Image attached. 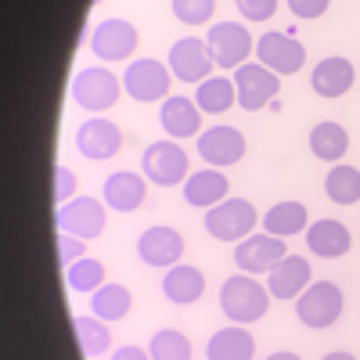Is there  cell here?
<instances>
[{
	"mask_svg": "<svg viewBox=\"0 0 360 360\" xmlns=\"http://www.w3.org/2000/svg\"><path fill=\"white\" fill-rule=\"evenodd\" d=\"M119 94H123V83H119L115 72L105 69V65H86L72 79V101L83 112H94V115L98 112H108L119 101Z\"/></svg>",
	"mask_w": 360,
	"mask_h": 360,
	"instance_id": "3957f363",
	"label": "cell"
},
{
	"mask_svg": "<svg viewBox=\"0 0 360 360\" xmlns=\"http://www.w3.org/2000/svg\"><path fill=\"white\" fill-rule=\"evenodd\" d=\"M205 47L213 54L217 69H242L252 54V33L242 22H217L205 33Z\"/></svg>",
	"mask_w": 360,
	"mask_h": 360,
	"instance_id": "ba28073f",
	"label": "cell"
},
{
	"mask_svg": "<svg viewBox=\"0 0 360 360\" xmlns=\"http://www.w3.org/2000/svg\"><path fill=\"white\" fill-rule=\"evenodd\" d=\"M112 360H152V353L141 349V346H119V349L112 353Z\"/></svg>",
	"mask_w": 360,
	"mask_h": 360,
	"instance_id": "74e56055",
	"label": "cell"
},
{
	"mask_svg": "<svg viewBox=\"0 0 360 360\" xmlns=\"http://www.w3.org/2000/svg\"><path fill=\"white\" fill-rule=\"evenodd\" d=\"M184 202L188 205H195V209H213V205H220L224 198H231L227 191H231V180L224 176V169H195L184 184Z\"/></svg>",
	"mask_w": 360,
	"mask_h": 360,
	"instance_id": "44dd1931",
	"label": "cell"
},
{
	"mask_svg": "<svg viewBox=\"0 0 360 360\" xmlns=\"http://www.w3.org/2000/svg\"><path fill=\"white\" fill-rule=\"evenodd\" d=\"M307 245L321 259H339L353 249V238H349V227L339 220H314L307 227Z\"/></svg>",
	"mask_w": 360,
	"mask_h": 360,
	"instance_id": "603a6c76",
	"label": "cell"
},
{
	"mask_svg": "<svg viewBox=\"0 0 360 360\" xmlns=\"http://www.w3.org/2000/svg\"><path fill=\"white\" fill-rule=\"evenodd\" d=\"M256 353V339L245 324H227L220 332L209 335L205 356L209 360H252Z\"/></svg>",
	"mask_w": 360,
	"mask_h": 360,
	"instance_id": "cb8c5ba5",
	"label": "cell"
},
{
	"mask_svg": "<svg viewBox=\"0 0 360 360\" xmlns=\"http://www.w3.org/2000/svg\"><path fill=\"white\" fill-rule=\"evenodd\" d=\"M76 191V173L69 166H54V202L58 205H65Z\"/></svg>",
	"mask_w": 360,
	"mask_h": 360,
	"instance_id": "d590c367",
	"label": "cell"
},
{
	"mask_svg": "<svg viewBox=\"0 0 360 360\" xmlns=\"http://www.w3.org/2000/svg\"><path fill=\"white\" fill-rule=\"evenodd\" d=\"M169 83H173V72H169V65L159 62V58H134L123 72V90L141 105L166 101Z\"/></svg>",
	"mask_w": 360,
	"mask_h": 360,
	"instance_id": "52a82bcc",
	"label": "cell"
},
{
	"mask_svg": "<svg viewBox=\"0 0 360 360\" xmlns=\"http://www.w3.org/2000/svg\"><path fill=\"white\" fill-rule=\"evenodd\" d=\"M256 62L278 76H295L307 65V47L292 33H263L256 40Z\"/></svg>",
	"mask_w": 360,
	"mask_h": 360,
	"instance_id": "7c38bea8",
	"label": "cell"
},
{
	"mask_svg": "<svg viewBox=\"0 0 360 360\" xmlns=\"http://www.w3.org/2000/svg\"><path fill=\"white\" fill-rule=\"evenodd\" d=\"M310 152L321 159V162H339L346 152H349V134L342 123H335V119H324V123H317L310 130Z\"/></svg>",
	"mask_w": 360,
	"mask_h": 360,
	"instance_id": "484cf974",
	"label": "cell"
},
{
	"mask_svg": "<svg viewBox=\"0 0 360 360\" xmlns=\"http://www.w3.org/2000/svg\"><path fill=\"white\" fill-rule=\"evenodd\" d=\"M234 8L242 11L245 22H266V18H274L278 0H234Z\"/></svg>",
	"mask_w": 360,
	"mask_h": 360,
	"instance_id": "836d02e7",
	"label": "cell"
},
{
	"mask_svg": "<svg viewBox=\"0 0 360 360\" xmlns=\"http://www.w3.org/2000/svg\"><path fill=\"white\" fill-rule=\"evenodd\" d=\"M310 274H314L310 259L288 252V256L266 274V288H270V295H274V299H299V295L314 285Z\"/></svg>",
	"mask_w": 360,
	"mask_h": 360,
	"instance_id": "ac0fdd59",
	"label": "cell"
},
{
	"mask_svg": "<svg viewBox=\"0 0 360 360\" xmlns=\"http://www.w3.org/2000/svg\"><path fill=\"white\" fill-rule=\"evenodd\" d=\"M263 227H266V234L285 238V242H288V238H295V234H307L310 213H307L303 202H278L274 209H266Z\"/></svg>",
	"mask_w": 360,
	"mask_h": 360,
	"instance_id": "d4e9b609",
	"label": "cell"
},
{
	"mask_svg": "<svg viewBox=\"0 0 360 360\" xmlns=\"http://www.w3.org/2000/svg\"><path fill=\"white\" fill-rule=\"evenodd\" d=\"M159 123L169 134V141H188L202 134V108L191 98H166L159 108Z\"/></svg>",
	"mask_w": 360,
	"mask_h": 360,
	"instance_id": "d6986e66",
	"label": "cell"
},
{
	"mask_svg": "<svg viewBox=\"0 0 360 360\" xmlns=\"http://www.w3.org/2000/svg\"><path fill=\"white\" fill-rule=\"evenodd\" d=\"M342 307H346V295L335 281H314L295 299V317L307 328H332L342 317Z\"/></svg>",
	"mask_w": 360,
	"mask_h": 360,
	"instance_id": "277c9868",
	"label": "cell"
},
{
	"mask_svg": "<svg viewBox=\"0 0 360 360\" xmlns=\"http://www.w3.org/2000/svg\"><path fill=\"white\" fill-rule=\"evenodd\" d=\"M173 18L184 25H205L217 11V0H169Z\"/></svg>",
	"mask_w": 360,
	"mask_h": 360,
	"instance_id": "d6a6232c",
	"label": "cell"
},
{
	"mask_svg": "<svg viewBox=\"0 0 360 360\" xmlns=\"http://www.w3.org/2000/svg\"><path fill=\"white\" fill-rule=\"evenodd\" d=\"M72 332H76V342H79V353L83 356H101L108 353L112 346V332H108V324L94 314H83L72 321Z\"/></svg>",
	"mask_w": 360,
	"mask_h": 360,
	"instance_id": "f546056e",
	"label": "cell"
},
{
	"mask_svg": "<svg viewBox=\"0 0 360 360\" xmlns=\"http://www.w3.org/2000/svg\"><path fill=\"white\" fill-rule=\"evenodd\" d=\"M256 209L245 198H224L220 205L205 209V231L217 242H242L256 231Z\"/></svg>",
	"mask_w": 360,
	"mask_h": 360,
	"instance_id": "5b68a950",
	"label": "cell"
},
{
	"mask_svg": "<svg viewBox=\"0 0 360 360\" xmlns=\"http://www.w3.org/2000/svg\"><path fill=\"white\" fill-rule=\"evenodd\" d=\"M137 44H141V33L127 18H105L94 33H90V51H94L98 62H108V65L134 62Z\"/></svg>",
	"mask_w": 360,
	"mask_h": 360,
	"instance_id": "8992f818",
	"label": "cell"
},
{
	"mask_svg": "<svg viewBox=\"0 0 360 360\" xmlns=\"http://www.w3.org/2000/svg\"><path fill=\"white\" fill-rule=\"evenodd\" d=\"M65 281H69L72 292L94 295V292L105 285V263L94 259V256H83V259H76L72 266H65Z\"/></svg>",
	"mask_w": 360,
	"mask_h": 360,
	"instance_id": "4dcf8cb0",
	"label": "cell"
},
{
	"mask_svg": "<svg viewBox=\"0 0 360 360\" xmlns=\"http://www.w3.org/2000/svg\"><path fill=\"white\" fill-rule=\"evenodd\" d=\"M148 353H152V360H191V339L176 328H162L148 342Z\"/></svg>",
	"mask_w": 360,
	"mask_h": 360,
	"instance_id": "1f68e13d",
	"label": "cell"
},
{
	"mask_svg": "<svg viewBox=\"0 0 360 360\" xmlns=\"http://www.w3.org/2000/svg\"><path fill=\"white\" fill-rule=\"evenodd\" d=\"M213 69H217V62H213V54H209L205 40L184 37V40H176V44L169 47V72H173L176 79L202 83V79L213 76Z\"/></svg>",
	"mask_w": 360,
	"mask_h": 360,
	"instance_id": "5bb4252c",
	"label": "cell"
},
{
	"mask_svg": "<svg viewBox=\"0 0 360 360\" xmlns=\"http://www.w3.org/2000/svg\"><path fill=\"white\" fill-rule=\"evenodd\" d=\"M324 191L335 205H356L360 202V169L346 166V162H335L324 176Z\"/></svg>",
	"mask_w": 360,
	"mask_h": 360,
	"instance_id": "f1b7e54d",
	"label": "cell"
},
{
	"mask_svg": "<svg viewBox=\"0 0 360 360\" xmlns=\"http://www.w3.org/2000/svg\"><path fill=\"white\" fill-rule=\"evenodd\" d=\"M288 8H292L295 18L310 22V18H321L328 8H332V0H288Z\"/></svg>",
	"mask_w": 360,
	"mask_h": 360,
	"instance_id": "8d00e7d4",
	"label": "cell"
},
{
	"mask_svg": "<svg viewBox=\"0 0 360 360\" xmlns=\"http://www.w3.org/2000/svg\"><path fill=\"white\" fill-rule=\"evenodd\" d=\"M270 288L259 285L252 274H231L224 285H220V310L231 324H256L266 317L270 310Z\"/></svg>",
	"mask_w": 360,
	"mask_h": 360,
	"instance_id": "6da1fadb",
	"label": "cell"
},
{
	"mask_svg": "<svg viewBox=\"0 0 360 360\" xmlns=\"http://www.w3.org/2000/svg\"><path fill=\"white\" fill-rule=\"evenodd\" d=\"M195 105L202 108V115H224L238 105V90H234V79L227 76H209L198 83L195 90Z\"/></svg>",
	"mask_w": 360,
	"mask_h": 360,
	"instance_id": "4316f807",
	"label": "cell"
},
{
	"mask_svg": "<svg viewBox=\"0 0 360 360\" xmlns=\"http://www.w3.org/2000/svg\"><path fill=\"white\" fill-rule=\"evenodd\" d=\"M288 256V245H285V238H274V234H249V238H242L238 242V249H234V266L242 270V274H252V278H259V274H270L281 259Z\"/></svg>",
	"mask_w": 360,
	"mask_h": 360,
	"instance_id": "30bf717a",
	"label": "cell"
},
{
	"mask_svg": "<svg viewBox=\"0 0 360 360\" xmlns=\"http://www.w3.org/2000/svg\"><path fill=\"white\" fill-rule=\"evenodd\" d=\"M310 83H314V90L321 98H342V94H349L353 83H356V69H353L349 58L332 54V58H324V62L314 65Z\"/></svg>",
	"mask_w": 360,
	"mask_h": 360,
	"instance_id": "ffe728a7",
	"label": "cell"
},
{
	"mask_svg": "<svg viewBox=\"0 0 360 360\" xmlns=\"http://www.w3.org/2000/svg\"><path fill=\"white\" fill-rule=\"evenodd\" d=\"M137 256L148 266H176L180 256H184V238H180L176 227L155 224L137 238Z\"/></svg>",
	"mask_w": 360,
	"mask_h": 360,
	"instance_id": "2e32d148",
	"label": "cell"
},
{
	"mask_svg": "<svg viewBox=\"0 0 360 360\" xmlns=\"http://www.w3.org/2000/svg\"><path fill=\"white\" fill-rule=\"evenodd\" d=\"M162 295L176 307H191L205 295V274L195 266V263H176L166 270L162 278Z\"/></svg>",
	"mask_w": 360,
	"mask_h": 360,
	"instance_id": "7402d4cb",
	"label": "cell"
},
{
	"mask_svg": "<svg viewBox=\"0 0 360 360\" xmlns=\"http://www.w3.org/2000/svg\"><path fill=\"white\" fill-rule=\"evenodd\" d=\"M130 307H134V295H130V288H127V285H115V281L101 285L94 295H90V314L101 317L105 324H112V321H123V317L130 314Z\"/></svg>",
	"mask_w": 360,
	"mask_h": 360,
	"instance_id": "83f0119b",
	"label": "cell"
},
{
	"mask_svg": "<svg viewBox=\"0 0 360 360\" xmlns=\"http://www.w3.org/2000/svg\"><path fill=\"white\" fill-rule=\"evenodd\" d=\"M234 90H238V105L245 112H259L270 108L278 101V90H281V76L270 72L266 65H252L245 62L242 69H234Z\"/></svg>",
	"mask_w": 360,
	"mask_h": 360,
	"instance_id": "9c48e42d",
	"label": "cell"
},
{
	"mask_svg": "<svg viewBox=\"0 0 360 360\" xmlns=\"http://www.w3.org/2000/svg\"><path fill=\"white\" fill-rule=\"evenodd\" d=\"M58 252H62V266H72L76 259L86 256V242H83V238L65 234V231H58Z\"/></svg>",
	"mask_w": 360,
	"mask_h": 360,
	"instance_id": "e575fe53",
	"label": "cell"
},
{
	"mask_svg": "<svg viewBox=\"0 0 360 360\" xmlns=\"http://www.w3.org/2000/svg\"><path fill=\"white\" fill-rule=\"evenodd\" d=\"M54 224H58V231H65V234H72V238H83V242H90V238H98V234L105 231V202L90 198V195L69 198L65 205H58Z\"/></svg>",
	"mask_w": 360,
	"mask_h": 360,
	"instance_id": "8fae6325",
	"label": "cell"
},
{
	"mask_svg": "<svg viewBox=\"0 0 360 360\" xmlns=\"http://www.w3.org/2000/svg\"><path fill=\"white\" fill-rule=\"evenodd\" d=\"M141 173L159 188H176L191 176V162L176 141H152L141 155Z\"/></svg>",
	"mask_w": 360,
	"mask_h": 360,
	"instance_id": "7a4b0ae2",
	"label": "cell"
},
{
	"mask_svg": "<svg viewBox=\"0 0 360 360\" xmlns=\"http://www.w3.org/2000/svg\"><path fill=\"white\" fill-rule=\"evenodd\" d=\"M198 155L213 166V169H227L234 162L245 159V134L234 127H209L198 134Z\"/></svg>",
	"mask_w": 360,
	"mask_h": 360,
	"instance_id": "4fadbf2b",
	"label": "cell"
},
{
	"mask_svg": "<svg viewBox=\"0 0 360 360\" xmlns=\"http://www.w3.org/2000/svg\"><path fill=\"white\" fill-rule=\"evenodd\" d=\"M148 180L144 173H134V169H115L108 180H105V205L115 209V213H137L148 198Z\"/></svg>",
	"mask_w": 360,
	"mask_h": 360,
	"instance_id": "e0dca14e",
	"label": "cell"
},
{
	"mask_svg": "<svg viewBox=\"0 0 360 360\" xmlns=\"http://www.w3.org/2000/svg\"><path fill=\"white\" fill-rule=\"evenodd\" d=\"M321 360H356L353 353H346V349H332V353H324Z\"/></svg>",
	"mask_w": 360,
	"mask_h": 360,
	"instance_id": "ab89813d",
	"label": "cell"
},
{
	"mask_svg": "<svg viewBox=\"0 0 360 360\" xmlns=\"http://www.w3.org/2000/svg\"><path fill=\"white\" fill-rule=\"evenodd\" d=\"M76 148H79L83 159L105 162V159L119 155V148H123V130H119L115 123H108V119L94 115V119H86V123H79V130H76Z\"/></svg>",
	"mask_w": 360,
	"mask_h": 360,
	"instance_id": "9a60e30c",
	"label": "cell"
},
{
	"mask_svg": "<svg viewBox=\"0 0 360 360\" xmlns=\"http://www.w3.org/2000/svg\"><path fill=\"white\" fill-rule=\"evenodd\" d=\"M266 360H303L299 353H292V349H278V353H270Z\"/></svg>",
	"mask_w": 360,
	"mask_h": 360,
	"instance_id": "f35d334b",
	"label": "cell"
}]
</instances>
